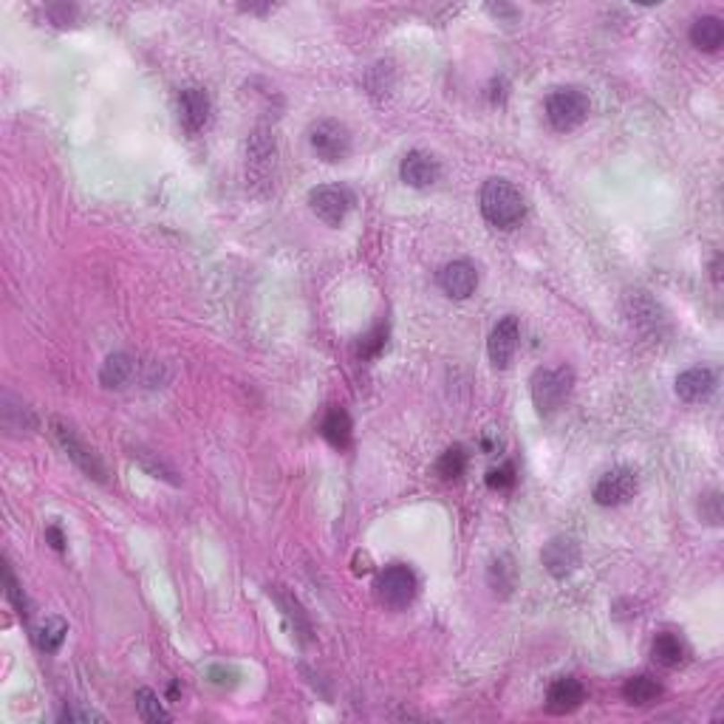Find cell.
Masks as SVG:
<instances>
[{"mask_svg": "<svg viewBox=\"0 0 724 724\" xmlns=\"http://www.w3.org/2000/svg\"><path fill=\"white\" fill-rule=\"evenodd\" d=\"M481 213L492 226L512 229L526 213L521 190L507 179H490L481 187Z\"/></svg>", "mask_w": 724, "mask_h": 724, "instance_id": "6da1fadb", "label": "cell"}, {"mask_svg": "<svg viewBox=\"0 0 724 724\" xmlns=\"http://www.w3.org/2000/svg\"><path fill=\"white\" fill-rule=\"evenodd\" d=\"M575 388V374L572 368L560 365V368H538L532 377V402L538 413L549 416L555 413L563 402L572 396Z\"/></svg>", "mask_w": 724, "mask_h": 724, "instance_id": "7a4b0ae2", "label": "cell"}, {"mask_svg": "<svg viewBox=\"0 0 724 724\" xmlns=\"http://www.w3.org/2000/svg\"><path fill=\"white\" fill-rule=\"evenodd\" d=\"M589 97L586 91H580L575 85L566 88H555V91L546 97V119L555 131H575L577 125H583L589 116Z\"/></svg>", "mask_w": 724, "mask_h": 724, "instance_id": "3957f363", "label": "cell"}, {"mask_svg": "<svg viewBox=\"0 0 724 724\" xmlns=\"http://www.w3.org/2000/svg\"><path fill=\"white\" fill-rule=\"evenodd\" d=\"M379 600L385 606L391 609H405L413 603V597L419 592V580L413 575L411 566H405V563H391L382 575H379Z\"/></svg>", "mask_w": 724, "mask_h": 724, "instance_id": "277c9868", "label": "cell"}, {"mask_svg": "<svg viewBox=\"0 0 724 724\" xmlns=\"http://www.w3.org/2000/svg\"><path fill=\"white\" fill-rule=\"evenodd\" d=\"M309 142L323 162H343L351 153V131L337 119H320L309 131Z\"/></svg>", "mask_w": 724, "mask_h": 724, "instance_id": "5b68a950", "label": "cell"}, {"mask_svg": "<svg viewBox=\"0 0 724 724\" xmlns=\"http://www.w3.org/2000/svg\"><path fill=\"white\" fill-rule=\"evenodd\" d=\"M309 204L314 209V216L326 221L328 226H340L348 216L351 204H354V196L337 184H323L309 192Z\"/></svg>", "mask_w": 724, "mask_h": 724, "instance_id": "8992f818", "label": "cell"}, {"mask_svg": "<svg viewBox=\"0 0 724 724\" xmlns=\"http://www.w3.org/2000/svg\"><path fill=\"white\" fill-rule=\"evenodd\" d=\"M637 492V473L628 467H614L606 475H600L594 484V501L600 507H620L628 504Z\"/></svg>", "mask_w": 724, "mask_h": 724, "instance_id": "52a82bcc", "label": "cell"}, {"mask_svg": "<svg viewBox=\"0 0 724 724\" xmlns=\"http://www.w3.org/2000/svg\"><path fill=\"white\" fill-rule=\"evenodd\" d=\"M518 340H521V326H518V317H501L496 323V328L490 331V340H487V354L492 360L496 368H507L512 362L518 351Z\"/></svg>", "mask_w": 724, "mask_h": 724, "instance_id": "ba28073f", "label": "cell"}, {"mask_svg": "<svg viewBox=\"0 0 724 724\" xmlns=\"http://www.w3.org/2000/svg\"><path fill=\"white\" fill-rule=\"evenodd\" d=\"M51 428H55V436H57V441L63 445V450L68 453V458H72V462H74L80 470H85L88 475H94V479L102 481V479H105V470H102V464H99V458L94 456L91 447L82 445L80 436L74 433V428H72V425H65V422H60V419L51 422Z\"/></svg>", "mask_w": 724, "mask_h": 724, "instance_id": "9c48e42d", "label": "cell"}, {"mask_svg": "<svg viewBox=\"0 0 724 724\" xmlns=\"http://www.w3.org/2000/svg\"><path fill=\"white\" fill-rule=\"evenodd\" d=\"M541 563H543V569L549 572L552 577L572 575L577 569V563H580V546H577V541L575 538H566V535L552 538L549 543L543 546Z\"/></svg>", "mask_w": 724, "mask_h": 724, "instance_id": "30bf717a", "label": "cell"}, {"mask_svg": "<svg viewBox=\"0 0 724 724\" xmlns=\"http://www.w3.org/2000/svg\"><path fill=\"white\" fill-rule=\"evenodd\" d=\"M399 175L402 182L408 187H416V190H425L430 184L439 182L441 175V165L433 153H425V150H411L408 156L402 158L399 165Z\"/></svg>", "mask_w": 724, "mask_h": 724, "instance_id": "8fae6325", "label": "cell"}, {"mask_svg": "<svg viewBox=\"0 0 724 724\" xmlns=\"http://www.w3.org/2000/svg\"><path fill=\"white\" fill-rule=\"evenodd\" d=\"M439 286L447 297L464 300V297H470L475 292V286H479V269H475L470 260L445 263L441 272H439Z\"/></svg>", "mask_w": 724, "mask_h": 724, "instance_id": "7c38bea8", "label": "cell"}, {"mask_svg": "<svg viewBox=\"0 0 724 724\" xmlns=\"http://www.w3.org/2000/svg\"><path fill=\"white\" fill-rule=\"evenodd\" d=\"M583 699H586V687H583L580 679L575 677H558L549 691H546V711L555 713V716H563V713H572L577 711Z\"/></svg>", "mask_w": 724, "mask_h": 724, "instance_id": "4fadbf2b", "label": "cell"}, {"mask_svg": "<svg viewBox=\"0 0 724 724\" xmlns=\"http://www.w3.org/2000/svg\"><path fill=\"white\" fill-rule=\"evenodd\" d=\"M179 119L184 131L201 133L209 122V97L201 88H184L179 94Z\"/></svg>", "mask_w": 724, "mask_h": 724, "instance_id": "5bb4252c", "label": "cell"}, {"mask_svg": "<svg viewBox=\"0 0 724 724\" xmlns=\"http://www.w3.org/2000/svg\"><path fill=\"white\" fill-rule=\"evenodd\" d=\"M716 377L711 368H687L677 377V394L685 402H702L713 394Z\"/></svg>", "mask_w": 724, "mask_h": 724, "instance_id": "9a60e30c", "label": "cell"}, {"mask_svg": "<svg viewBox=\"0 0 724 724\" xmlns=\"http://www.w3.org/2000/svg\"><path fill=\"white\" fill-rule=\"evenodd\" d=\"M626 309H628V317H631V323L637 326L640 331H660L662 326V311L660 306L653 303V300L645 294V292H628L626 297Z\"/></svg>", "mask_w": 724, "mask_h": 724, "instance_id": "2e32d148", "label": "cell"}, {"mask_svg": "<svg viewBox=\"0 0 724 724\" xmlns=\"http://www.w3.org/2000/svg\"><path fill=\"white\" fill-rule=\"evenodd\" d=\"M691 43L699 51H719L724 43V26H721L719 17H713V14L696 17L694 26H691Z\"/></svg>", "mask_w": 724, "mask_h": 724, "instance_id": "e0dca14e", "label": "cell"}, {"mask_svg": "<svg viewBox=\"0 0 724 724\" xmlns=\"http://www.w3.org/2000/svg\"><path fill=\"white\" fill-rule=\"evenodd\" d=\"M651 657L657 660L662 668H677L685 660V645H682V640L677 637V634L662 631L651 643Z\"/></svg>", "mask_w": 724, "mask_h": 724, "instance_id": "ac0fdd59", "label": "cell"}, {"mask_svg": "<svg viewBox=\"0 0 724 724\" xmlns=\"http://www.w3.org/2000/svg\"><path fill=\"white\" fill-rule=\"evenodd\" d=\"M623 696L631 702V704H637V708H648V704H653L660 696H662V685L648 677V674H640V677H631L623 687Z\"/></svg>", "mask_w": 724, "mask_h": 724, "instance_id": "d6986e66", "label": "cell"}, {"mask_svg": "<svg viewBox=\"0 0 724 724\" xmlns=\"http://www.w3.org/2000/svg\"><path fill=\"white\" fill-rule=\"evenodd\" d=\"M323 436L331 447L345 450L351 445V416L343 408H331L323 419Z\"/></svg>", "mask_w": 724, "mask_h": 724, "instance_id": "ffe728a7", "label": "cell"}, {"mask_svg": "<svg viewBox=\"0 0 724 724\" xmlns=\"http://www.w3.org/2000/svg\"><path fill=\"white\" fill-rule=\"evenodd\" d=\"M133 374V360L125 354V351H116V354H111L108 360L102 362L99 368V382L105 388H122Z\"/></svg>", "mask_w": 724, "mask_h": 724, "instance_id": "44dd1931", "label": "cell"}, {"mask_svg": "<svg viewBox=\"0 0 724 724\" xmlns=\"http://www.w3.org/2000/svg\"><path fill=\"white\" fill-rule=\"evenodd\" d=\"M487 580H490L492 592L507 597L512 589H515V563H512V558L501 555V558L492 560V566L487 572Z\"/></svg>", "mask_w": 724, "mask_h": 724, "instance_id": "7402d4cb", "label": "cell"}, {"mask_svg": "<svg viewBox=\"0 0 724 724\" xmlns=\"http://www.w3.org/2000/svg\"><path fill=\"white\" fill-rule=\"evenodd\" d=\"M65 634H68L65 620H60V617H46V620L40 623V628L34 631V640H38L40 651H46V653H55V651L63 645Z\"/></svg>", "mask_w": 724, "mask_h": 724, "instance_id": "603a6c76", "label": "cell"}, {"mask_svg": "<svg viewBox=\"0 0 724 724\" xmlns=\"http://www.w3.org/2000/svg\"><path fill=\"white\" fill-rule=\"evenodd\" d=\"M136 711L145 721H170L167 711L162 708V702H158V696L150 687H139L136 691Z\"/></svg>", "mask_w": 724, "mask_h": 724, "instance_id": "cb8c5ba5", "label": "cell"}, {"mask_svg": "<svg viewBox=\"0 0 724 724\" xmlns=\"http://www.w3.org/2000/svg\"><path fill=\"white\" fill-rule=\"evenodd\" d=\"M436 470H439L441 479H447V481H450V479H462L464 470H467V453H464L462 447H450V450H445V453H441V458H439Z\"/></svg>", "mask_w": 724, "mask_h": 724, "instance_id": "d4e9b609", "label": "cell"}, {"mask_svg": "<svg viewBox=\"0 0 724 724\" xmlns=\"http://www.w3.org/2000/svg\"><path fill=\"white\" fill-rule=\"evenodd\" d=\"M515 481H518V475H515V467H512V464H501V467H496V470H490V473H487V487H490V490L504 492V490H512V487H515Z\"/></svg>", "mask_w": 724, "mask_h": 724, "instance_id": "484cf974", "label": "cell"}, {"mask_svg": "<svg viewBox=\"0 0 724 724\" xmlns=\"http://www.w3.org/2000/svg\"><path fill=\"white\" fill-rule=\"evenodd\" d=\"M385 337H388V328L385 326H377L374 331H368L362 343H360V357H377L382 345H385Z\"/></svg>", "mask_w": 724, "mask_h": 724, "instance_id": "4316f807", "label": "cell"}, {"mask_svg": "<svg viewBox=\"0 0 724 724\" xmlns=\"http://www.w3.org/2000/svg\"><path fill=\"white\" fill-rule=\"evenodd\" d=\"M6 594H9V600L14 603L17 614H21V617H29V603H26V594H23L21 583H17V577H14V572H12L9 566H6Z\"/></svg>", "mask_w": 724, "mask_h": 724, "instance_id": "83f0119b", "label": "cell"}, {"mask_svg": "<svg viewBox=\"0 0 724 724\" xmlns=\"http://www.w3.org/2000/svg\"><path fill=\"white\" fill-rule=\"evenodd\" d=\"M699 515L708 521V524H719L721 521V496H719V492H711V496L702 498Z\"/></svg>", "mask_w": 724, "mask_h": 724, "instance_id": "f1b7e54d", "label": "cell"}, {"mask_svg": "<svg viewBox=\"0 0 724 724\" xmlns=\"http://www.w3.org/2000/svg\"><path fill=\"white\" fill-rule=\"evenodd\" d=\"M63 721H105L99 713H94V711H77V708H68L63 716H60Z\"/></svg>", "mask_w": 724, "mask_h": 724, "instance_id": "f546056e", "label": "cell"}, {"mask_svg": "<svg viewBox=\"0 0 724 724\" xmlns=\"http://www.w3.org/2000/svg\"><path fill=\"white\" fill-rule=\"evenodd\" d=\"M9 413H12V405H9V396H4V422H6V428H14V425H12V419H9ZM17 416H21L29 428H34V416H31V411H29V408H23V411L17 413Z\"/></svg>", "mask_w": 724, "mask_h": 724, "instance_id": "4dcf8cb0", "label": "cell"}, {"mask_svg": "<svg viewBox=\"0 0 724 724\" xmlns=\"http://www.w3.org/2000/svg\"><path fill=\"white\" fill-rule=\"evenodd\" d=\"M46 538L51 541V546H55L57 552L65 549V538H63V532H60V526H48V529H46Z\"/></svg>", "mask_w": 724, "mask_h": 724, "instance_id": "1f68e13d", "label": "cell"}, {"mask_svg": "<svg viewBox=\"0 0 724 724\" xmlns=\"http://www.w3.org/2000/svg\"><path fill=\"white\" fill-rule=\"evenodd\" d=\"M719 269H721V255H716V260H713V280H716V284H721V272Z\"/></svg>", "mask_w": 724, "mask_h": 724, "instance_id": "d6a6232c", "label": "cell"}, {"mask_svg": "<svg viewBox=\"0 0 724 724\" xmlns=\"http://www.w3.org/2000/svg\"><path fill=\"white\" fill-rule=\"evenodd\" d=\"M241 9H246V12H269V9H275V6H272V4H263V6L250 4V6H241Z\"/></svg>", "mask_w": 724, "mask_h": 724, "instance_id": "836d02e7", "label": "cell"}]
</instances>
